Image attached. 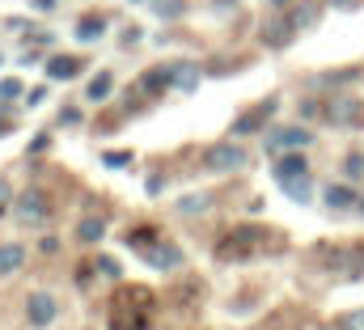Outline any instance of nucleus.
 I'll use <instances>...</instances> for the list:
<instances>
[{"label":"nucleus","mask_w":364,"mask_h":330,"mask_svg":"<svg viewBox=\"0 0 364 330\" xmlns=\"http://www.w3.org/2000/svg\"><path fill=\"white\" fill-rule=\"evenodd\" d=\"M149 314H153V292L123 288L110 301V330H149Z\"/></svg>","instance_id":"nucleus-1"},{"label":"nucleus","mask_w":364,"mask_h":330,"mask_svg":"<svg viewBox=\"0 0 364 330\" xmlns=\"http://www.w3.org/2000/svg\"><path fill=\"white\" fill-rule=\"evenodd\" d=\"M203 165H208L212 174H229V169H242V165H246V149H237L233 140H225V144H212V149L203 153Z\"/></svg>","instance_id":"nucleus-2"},{"label":"nucleus","mask_w":364,"mask_h":330,"mask_svg":"<svg viewBox=\"0 0 364 330\" xmlns=\"http://www.w3.org/2000/svg\"><path fill=\"white\" fill-rule=\"evenodd\" d=\"M263 246V229H237L233 238H225L216 254L220 258H246V254H255V250Z\"/></svg>","instance_id":"nucleus-3"},{"label":"nucleus","mask_w":364,"mask_h":330,"mask_svg":"<svg viewBox=\"0 0 364 330\" xmlns=\"http://www.w3.org/2000/svg\"><path fill=\"white\" fill-rule=\"evenodd\" d=\"M272 115H275V97H267V102H259L255 110H246V115L233 119V136H250V132H259Z\"/></svg>","instance_id":"nucleus-4"},{"label":"nucleus","mask_w":364,"mask_h":330,"mask_svg":"<svg viewBox=\"0 0 364 330\" xmlns=\"http://www.w3.org/2000/svg\"><path fill=\"white\" fill-rule=\"evenodd\" d=\"M326 119L339 123V127H343V123H360L364 106L356 102V97H331V102H326Z\"/></svg>","instance_id":"nucleus-5"},{"label":"nucleus","mask_w":364,"mask_h":330,"mask_svg":"<svg viewBox=\"0 0 364 330\" xmlns=\"http://www.w3.org/2000/svg\"><path fill=\"white\" fill-rule=\"evenodd\" d=\"M17 216H21L26 225H43V220L51 216V208H47V199H43L38 191H26V195L17 199Z\"/></svg>","instance_id":"nucleus-6"},{"label":"nucleus","mask_w":364,"mask_h":330,"mask_svg":"<svg viewBox=\"0 0 364 330\" xmlns=\"http://www.w3.org/2000/svg\"><path fill=\"white\" fill-rule=\"evenodd\" d=\"M314 136L305 127H284V132H272L267 136V153H284V149H305Z\"/></svg>","instance_id":"nucleus-7"},{"label":"nucleus","mask_w":364,"mask_h":330,"mask_svg":"<svg viewBox=\"0 0 364 330\" xmlns=\"http://www.w3.org/2000/svg\"><path fill=\"white\" fill-rule=\"evenodd\" d=\"M26 318H30L34 326H51V318H55V301H51L47 292H34V297L26 301Z\"/></svg>","instance_id":"nucleus-8"},{"label":"nucleus","mask_w":364,"mask_h":330,"mask_svg":"<svg viewBox=\"0 0 364 330\" xmlns=\"http://www.w3.org/2000/svg\"><path fill=\"white\" fill-rule=\"evenodd\" d=\"M140 254H144V258H149V262H153L157 271H170V267H178V262H182L178 246H157V242H153V246L140 250Z\"/></svg>","instance_id":"nucleus-9"},{"label":"nucleus","mask_w":364,"mask_h":330,"mask_svg":"<svg viewBox=\"0 0 364 330\" xmlns=\"http://www.w3.org/2000/svg\"><path fill=\"white\" fill-rule=\"evenodd\" d=\"M77 73H81V60H77V55H55V60L47 64V77H51V81H73Z\"/></svg>","instance_id":"nucleus-10"},{"label":"nucleus","mask_w":364,"mask_h":330,"mask_svg":"<svg viewBox=\"0 0 364 330\" xmlns=\"http://www.w3.org/2000/svg\"><path fill=\"white\" fill-rule=\"evenodd\" d=\"M305 174H309V165H305V157H296V153H288V157H279V161H275V182L305 178Z\"/></svg>","instance_id":"nucleus-11"},{"label":"nucleus","mask_w":364,"mask_h":330,"mask_svg":"<svg viewBox=\"0 0 364 330\" xmlns=\"http://www.w3.org/2000/svg\"><path fill=\"white\" fill-rule=\"evenodd\" d=\"M21 262H26V250L13 246V242H4V246H0V280H4V275H13Z\"/></svg>","instance_id":"nucleus-12"},{"label":"nucleus","mask_w":364,"mask_h":330,"mask_svg":"<svg viewBox=\"0 0 364 330\" xmlns=\"http://www.w3.org/2000/svg\"><path fill=\"white\" fill-rule=\"evenodd\" d=\"M288 38H292V21H275V26L263 30V43H267V47H284Z\"/></svg>","instance_id":"nucleus-13"},{"label":"nucleus","mask_w":364,"mask_h":330,"mask_svg":"<svg viewBox=\"0 0 364 330\" xmlns=\"http://www.w3.org/2000/svg\"><path fill=\"white\" fill-rule=\"evenodd\" d=\"M123 242H127V250H149L153 242H157V229H132Z\"/></svg>","instance_id":"nucleus-14"},{"label":"nucleus","mask_w":364,"mask_h":330,"mask_svg":"<svg viewBox=\"0 0 364 330\" xmlns=\"http://www.w3.org/2000/svg\"><path fill=\"white\" fill-rule=\"evenodd\" d=\"M326 203H331V208H352V203H356V191H348V186H326Z\"/></svg>","instance_id":"nucleus-15"},{"label":"nucleus","mask_w":364,"mask_h":330,"mask_svg":"<svg viewBox=\"0 0 364 330\" xmlns=\"http://www.w3.org/2000/svg\"><path fill=\"white\" fill-rule=\"evenodd\" d=\"M102 30H106L102 17H85V21L77 26V38H81V43H93V38H102Z\"/></svg>","instance_id":"nucleus-16"},{"label":"nucleus","mask_w":364,"mask_h":330,"mask_svg":"<svg viewBox=\"0 0 364 330\" xmlns=\"http://www.w3.org/2000/svg\"><path fill=\"white\" fill-rule=\"evenodd\" d=\"M110 89H114V77H110V73H97V77L90 81V93H85V97H93V102H102V97H106Z\"/></svg>","instance_id":"nucleus-17"},{"label":"nucleus","mask_w":364,"mask_h":330,"mask_svg":"<svg viewBox=\"0 0 364 330\" xmlns=\"http://www.w3.org/2000/svg\"><path fill=\"white\" fill-rule=\"evenodd\" d=\"M279 186H284L296 203H305V199H309V174H305V178H288V182H279Z\"/></svg>","instance_id":"nucleus-18"},{"label":"nucleus","mask_w":364,"mask_h":330,"mask_svg":"<svg viewBox=\"0 0 364 330\" xmlns=\"http://www.w3.org/2000/svg\"><path fill=\"white\" fill-rule=\"evenodd\" d=\"M102 229H106L102 220H81V229H77V238H81V242H97V238H102Z\"/></svg>","instance_id":"nucleus-19"},{"label":"nucleus","mask_w":364,"mask_h":330,"mask_svg":"<svg viewBox=\"0 0 364 330\" xmlns=\"http://www.w3.org/2000/svg\"><path fill=\"white\" fill-rule=\"evenodd\" d=\"M166 85H174V73H166V68H157V73L144 77V89H166Z\"/></svg>","instance_id":"nucleus-20"},{"label":"nucleus","mask_w":364,"mask_h":330,"mask_svg":"<svg viewBox=\"0 0 364 330\" xmlns=\"http://www.w3.org/2000/svg\"><path fill=\"white\" fill-rule=\"evenodd\" d=\"M339 330H364V309H352L339 318Z\"/></svg>","instance_id":"nucleus-21"},{"label":"nucleus","mask_w":364,"mask_h":330,"mask_svg":"<svg viewBox=\"0 0 364 330\" xmlns=\"http://www.w3.org/2000/svg\"><path fill=\"white\" fill-rule=\"evenodd\" d=\"M178 208L182 212H203V208H208V195H186Z\"/></svg>","instance_id":"nucleus-22"},{"label":"nucleus","mask_w":364,"mask_h":330,"mask_svg":"<svg viewBox=\"0 0 364 330\" xmlns=\"http://www.w3.org/2000/svg\"><path fill=\"white\" fill-rule=\"evenodd\" d=\"M343 174H348V178H360V174H364V157H360V153H352V157L343 161Z\"/></svg>","instance_id":"nucleus-23"},{"label":"nucleus","mask_w":364,"mask_h":330,"mask_svg":"<svg viewBox=\"0 0 364 330\" xmlns=\"http://www.w3.org/2000/svg\"><path fill=\"white\" fill-rule=\"evenodd\" d=\"M174 81H178L182 89H191V85L199 81V73H195V68H191V64H186V68H178V73H174Z\"/></svg>","instance_id":"nucleus-24"},{"label":"nucleus","mask_w":364,"mask_h":330,"mask_svg":"<svg viewBox=\"0 0 364 330\" xmlns=\"http://www.w3.org/2000/svg\"><path fill=\"white\" fill-rule=\"evenodd\" d=\"M102 161L110 165V169H123V165H132V153H106Z\"/></svg>","instance_id":"nucleus-25"},{"label":"nucleus","mask_w":364,"mask_h":330,"mask_svg":"<svg viewBox=\"0 0 364 330\" xmlns=\"http://www.w3.org/2000/svg\"><path fill=\"white\" fill-rule=\"evenodd\" d=\"M157 13H161V17H178V13H182V0H161V4H157Z\"/></svg>","instance_id":"nucleus-26"},{"label":"nucleus","mask_w":364,"mask_h":330,"mask_svg":"<svg viewBox=\"0 0 364 330\" xmlns=\"http://www.w3.org/2000/svg\"><path fill=\"white\" fill-rule=\"evenodd\" d=\"M21 93V81H0V97H17Z\"/></svg>","instance_id":"nucleus-27"},{"label":"nucleus","mask_w":364,"mask_h":330,"mask_svg":"<svg viewBox=\"0 0 364 330\" xmlns=\"http://www.w3.org/2000/svg\"><path fill=\"white\" fill-rule=\"evenodd\" d=\"M81 119V110L77 106H68V110H60V123H77Z\"/></svg>","instance_id":"nucleus-28"},{"label":"nucleus","mask_w":364,"mask_h":330,"mask_svg":"<svg viewBox=\"0 0 364 330\" xmlns=\"http://www.w3.org/2000/svg\"><path fill=\"white\" fill-rule=\"evenodd\" d=\"M97 267H102V275H119V262H114V258H102Z\"/></svg>","instance_id":"nucleus-29"},{"label":"nucleus","mask_w":364,"mask_h":330,"mask_svg":"<svg viewBox=\"0 0 364 330\" xmlns=\"http://www.w3.org/2000/svg\"><path fill=\"white\" fill-rule=\"evenodd\" d=\"M4 208H9V186L0 182V212H4Z\"/></svg>","instance_id":"nucleus-30"},{"label":"nucleus","mask_w":364,"mask_h":330,"mask_svg":"<svg viewBox=\"0 0 364 330\" xmlns=\"http://www.w3.org/2000/svg\"><path fill=\"white\" fill-rule=\"evenodd\" d=\"M331 4H335V9H356L360 0H331Z\"/></svg>","instance_id":"nucleus-31"},{"label":"nucleus","mask_w":364,"mask_h":330,"mask_svg":"<svg viewBox=\"0 0 364 330\" xmlns=\"http://www.w3.org/2000/svg\"><path fill=\"white\" fill-rule=\"evenodd\" d=\"M275 4H284V0H275Z\"/></svg>","instance_id":"nucleus-32"}]
</instances>
